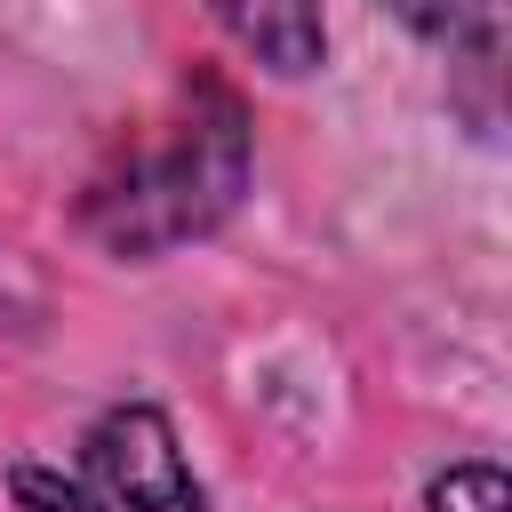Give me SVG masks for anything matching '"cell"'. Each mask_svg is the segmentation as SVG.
Here are the masks:
<instances>
[{"label":"cell","instance_id":"7a4b0ae2","mask_svg":"<svg viewBox=\"0 0 512 512\" xmlns=\"http://www.w3.org/2000/svg\"><path fill=\"white\" fill-rule=\"evenodd\" d=\"M88 464L104 480V504H120V512H200V488H192L184 448L160 408H112L88 432Z\"/></svg>","mask_w":512,"mask_h":512},{"label":"cell","instance_id":"8992f818","mask_svg":"<svg viewBox=\"0 0 512 512\" xmlns=\"http://www.w3.org/2000/svg\"><path fill=\"white\" fill-rule=\"evenodd\" d=\"M16 504H24V512H120V504H104V496H88V488H72V480L40 472V464H24V472H16Z\"/></svg>","mask_w":512,"mask_h":512},{"label":"cell","instance_id":"6da1fadb","mask_svg":"<svg viewBox=\"0 0 512 512\" xmlns=\"http://www.w3.org/2000/svg\"><path fill=\"white\" fill-rule=\"evenodd\" d=\"M248 176V144H240V104L224 88H192L176 120H160V136H144L88 200V224L144 256V248H168L184 232H208L232 192Z\"/></svg>","mask_w":512,"mask_h":512},{"label":"cell","instance_id":"3957f363","mask_svg":"<svg viewBox=\"0 0 512 512\" xmlns=\"http://www.w3.org/2000/svg\"><path fill=\"white\" fill-rule=\"evenodd\" d=\"M216 16L272 72H312L320 64V8L312 0H216Z\"/></svg>","mask_w":512,"mask_h":512},{"label":"cell","instance_id":"5b68a950","mask_svg":"<svg viewBox=\"0 0 512 512\" xmlns=\"http://www.w3.org/2000/svg\"><path fill=\"white\" fill-rule=\"evenodd\" d=\"M432 512H504V472L456 464L448 480H432Z\"/></svg>","mask_w":512,"mask_h":512},{"label":"cell","instance_id":"277c9868","mask_svg":"<svg viewBox=\"0 0 512 512\" xmlns=\"http://www.w3.org/2000/svg\"><path fill=\"white\" fill-rule=\"evenodd\" d=\"M384 8L448 56L496 64V48H504V0H384Z\"/></svg>","mask_w":512,"mask_h":512}]
</instances>
